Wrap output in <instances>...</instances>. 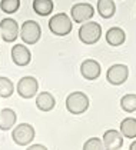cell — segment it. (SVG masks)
Masks as SVG:
<instances>
[{"mask_svg": "<svg viewBox=\"0 0 136 150\" xmlns=\"http://www.w3.org/2000/svg\"><path fill=\"white\" fill-rule=\"evenodd\" d=\"M33 10L39 16H49L53 12V1L52 0H34Z\"/></svg>", "mask_w": 136, "mask_h": 150, "instance_id": "ac0fdd59", "label": "cell"}, {"mask_svg": "<svg viewBox=\"0 0 136 150\" xmlns=\"http://www.w3.org/2000/svg\"><path fill=\"white\" fill-rule=\"evenodd\" d=\"M27 150H47V149L43 144H32V146L27 147Z\"/></svg>", "mask_w": 136, "mask_h": 150, "instance_id": "603a6c76", "label": "cell"}, {"mask_svg": "<svg viewBox=\"0 0 136 150\" xmlns=\"http://www.w3.org/2000/svg\"><path fill=\"white\" fill-rule=\"evenodd\" d=\"M39 89V83L33 76H26L22 77L17 83V93L22 96L23 99H32L34 94L37 93Z\"/></svg>", "mask_w": 136, "mask_h": 150, "instance_id": "9c48e42d", "label": "cell"}, {"mask_svg": "<svg viewBox=\"0 0 136 150\" xmlns=\"http://www.w3.org/2000/svg\"><path fill=\"white\" fill-rule=\"evenodd\" d=\"M34 127L29 123H22L19 126H16L11 132V139L16 144L19 146H27L33 142L34 139Z\"/></svg>", "mask_w": 136, "mask_h": 150, "instance_id": "277c9868", "label": "cell"}, {"mask_svg": "<svg viewBox=\"0 0 136 150\" xmlns=\"http://www.w3.org/2000/svg\"><path fill=\"white\" fill-rule=\"evenodd\" d=\"M98 12L103 19H110L116 12L113 0H98Z\"/></svg>", "mask_w": 136, "mask_h": 150, "instance_id": "e0dca14e", "label": "cell"}, {"mask_svg": "<svg viewBox=\"0 0 136 150\" xmlns=\"http://www.w3.org/2000/svg\"><path fill=\"white\" fill-rule=\"evenodd\" d=\"M83 150H105L102 139L90 137L89 140H86L85 144H83Z\"/></svg>", "mask_w": 136, "mask_h": 150, "instance_id": "7402d4cb", "label": "cell"}, {"mask_svg": "<svg viewBox=\"0 0 136 150\" xmlns=\"http://www.w3.org/2000/svg\"><path fill=\"white\" fill-rule=\"evenodd\" d=\"M127 76H129V69L126 64H113L108 69V73H106L108 81L113 86L123 84L127 80Z\"/></svg>", "mask_w": 136, "mask_h": 150, "instance_id": "52a82bcc", "label": "cell"}, {"mask_svg": "<svg viewBox=\"0 0 136 150\" xmlns=\"http://www.w3.org/2000/svg\"><path fill=\"white\" fill-rule=\"evenodd\" d=\"M102 37V27L96 22H88L79 29V39L85 45H95Z\"/></svg>", "mask_w": 136, "mask_h": 150, "instance_id": "7a4b0ae2", "label": "cell"}, {"mask_svg": "<svg viewBox=\"0 0 136 150\" xmlns=\"http://www.w3.org/2000/svg\"><path fill=\"white\" fill-rule=\"evenodd\" d=\"M13 83L7 77H0V97H10L13 94Z\"/></svg>", "mask_w": 136, "mask_h": 150, "instance_id": "ffe728a7", "label": "cell"}, {"mask_svg": "<svg viewBox=\"0 0 136 150\" xmlns=\"http://www.w3.org/2000/svg\"><path fill=\"white\" fill-rule=\"evenodd\" d=\"M66 109L72 115H82L89 109V97L83 92H73L66 97Z\"/></svg>", "mask_w": 136, "mask_h": 150, "instance_id": "6da1fadb", "label": "cell"}, {"mask_svg": "<svg viewBox=\"0 0 136 150\" xmlns=\"http://www.w3.org/2000/svg\"><path fill=\"white\" fill-rule=\"evenodd\" d=\"M120 134L126 139L136 137V119L133 117H126L120 123Z\"/></svg>", "mask_w": 136, "mask_h": 150, "instance_id": "2e32d148", "label": "cell"}, {"mask_svg": "<svg viewBox=\"0 0 136 150\" xmlns=\"http://www.w3.org/2000/svg\"><path fill=\"white\" fill-rule=\"evenodd\" d=\"M16 113L9 107L0 110V130H10L16 123Z\"/></svg>", "mask_w": 136, "mask_h": 150, "instance_id": "9a60e30c", "label": "cell"}, {"mask_svg": "<svg viewBox=\"0 0 136 150\" xmlns=\"http://www.w3.org/2000/svg\"><path fill=\"white\" fill-rule=\"evenodd\" d=\"M20 7V0H1L0 1V9L7 14L16 13Z\"/></svg>", "mask_w": 136, "mask_h": 150, "instance_id": "44dd1931", "label": "cell"}, {"mask_svg": "<svg viewBox=\"0 0 136 150\" xmlns=\"http://www.w3.org/2000/svg\"><path fill=\"white\" fill-rule=\"evenodd\" d=\"M19 24L14 19H10V17H6L0 22V36L4 42L7 43H11L17 39L19 36Z\"/></svg>", "mask_w": 136, "mask_h": 150, "instance_id": "8992f818", "label": "cell"}, {"mask_svg": "<svg viewBox=\"0 0 136 150\" xmlns=\"http://www.w3.org/2000/svg\"><path fill=\"white\" fill-rule=\"evenodd\" d=\"M126 40V33L120 29V27H110L106 32V42L110 46H120L123 45Z\"/></svg>", "mask_w": 136, "mask_h": 150, "instance_id": "5bb4252c", "label": "cell"}, {"mask_svg": "<svg viewBox=\"0 0 136 150\" xmlns=\"http://www.w3.org/2000/svg\"><path fill=\"white\" fill-rule=\"evenodd\" d=\"M55 104H56V100H55V97L49 92H42L40 94L36 96V106L42 112H50V110H53Z\"/></svg>", "mask_w": 136, "mask_h": 150, "instance_id": "4fadbf2b", "label": "cell"}, {"mask_svg": "<svg viewBox=\"0 0 136 150\" xmlns=\"http://www.w3.org/2000/svg\"><path fill=\"white\" fill-rule=\"evenodd\" d=\"M100 71H102L100 64L93 59H86L80 64V74L86 80H96L100 76Z\"/></svg>", "mask_w": 136, "mask_h": 150, "instance_id": "8fae6325", "label": "cell"}, {"mask_svg": "<svg viewBox=\"0 0 136 150\" xmlns=\"http://www.w3.org/2000/svg\"><path fill=\"white\" fill-rule=\"evenodd\" d=\"M103 146L105 150H120L123 146V136L120 134V132L109 129L103 133Z\"/></svg>", "mask_w": 136, "mask_h": 150, "instance_id": "30bf717a", "label": "cell"}, {"mask_svg": "<svg viewBox=\"0 0 136 150\" xmlns=\"http://www.w3.org/2000/svg\"><path fill=\"white\" fill-rule=\"evenodd\" d=\"M49 29L56 36H68L72 32V20L66 13H57L50 17Z\"/></svg>", "mask_w": 136, "mask_h": 150, "instance_id": "3957f363", "label": "cell"}, {"mask_svg": "<svg viewBox=\"0 0 136 150\" xmlns=\"http://www.w3.org/2000/svg\"><path fill=\"white\" fill-rule=\"evenodd\" d=\"M129 150H136V140L133 142V143H132V144H130V147H129Z\"/></svg>", "mask_w": 136, "mask_h": 150, "instance_id": "cb8c5ba5", "label": "cell"}, {"mask_svg": "<svg viewBox=\"0 0 136 150\" xmlns=\"http://www.w3.org/2000/svg\"><path fill=\"white\" fill-rule=\"evenodd\" d=\"M42 35L40 26L34 20H26L20 27V37L26 45H34L39 42Z\"/></svg>", "mask_w": 136, "mask_h": 150, "instance_id": "5b68a950", "label": "cell"}, {"mask_svg": "<svg viewBox=\"0 0 136 150\" xmlns=\"http://www.w3.org/2000/svg\"><path fill=\"white\" fill-rule=\"evenodd\" d=\"M93 14H95V9L89 3H76L70 10V16L76 23H85L90 20Z\"/></svg>", "mask_w": 136, "mask_h": 150, "instance_id": "ba28073f", "label": "cell"}, {"mask_svg": "<svg viewBox=\"0 0 136 150\" xmlns=\"http://www.w3.org/2000/svg\"><path fill=\"white\" fill-rule=\"evenodd\" d=\"M11 60L17 66H27L32 60L30 50L23 45H14L11 47Z\"/></svg>", "mask_w": 136, "mask_h": 150, "instance_id": "7c38bea8", "label": "cell"}, {"mask_svg": "<svg viewBox=\"0 0 136 150\" xmlns=\"http://www.w3.org/2000/svg\"><path fill=\"white\" fill-rule=\"evenodd\" d=\"M120 107L127 113L136 112V94H125L120 99Z\"/></svg>", "mask_w": 136, "mask_h": 150, "instance_id": "d6986e66", "label": "cell"}]
</instances>
